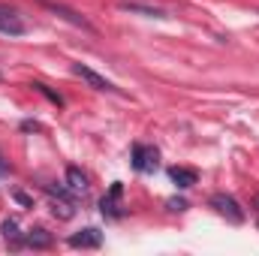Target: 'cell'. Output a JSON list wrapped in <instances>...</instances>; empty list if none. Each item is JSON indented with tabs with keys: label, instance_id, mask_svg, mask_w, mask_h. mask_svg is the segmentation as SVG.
I'll return each mask as SVG.
<instances>
[{
	"label": "cell",
	"instance_id": "14",
	"mask_svg": "<svg viewBox=\"0 0 259 256\" xmlns=\"http://www.w3.org/2000/svg\"><path fill=\"white\" fill-rule=\"evenodd\" d=\"M33 88H36V91H39L42 97H49V100H52L55 106H64V97H61V94H55V91H49V84H39V81H36Z\"/></svg>",
	"mask_w": 259,
	"mask_h": 256
},
{
	"label": "cell",
	"instance_id": "5",
	"mask_svg": "<svg viewBox=\"0 0 259 256\" xmlns=\"http://www.w3.org/2000/svg\"><path fill=\"white\" fill-rule=\"evenodd\" d=\"M66 244H69V247H75V250H100V247H103V232H100L97 226H88V229H81V232L69 235V238H66Z\"/></svg>",
	"mask_w": 259,
	"mask_h": 256
},
{
	"label": "cell",
	"instance_id": "9",
	"mask_svg": "<svg viewBox=\"0 0 259 256\" xmlns=\"http://www.w3.org/2000/svg\"><path fill=\"white\" fill-rule=\"evenodd\" d=\"M24 30H27V27H24V21L18 18V12L0 6V33H6V36H21Z\"/></svg>",
	"mask_w": 259,
	"mask_h": 256
},
{
	"label": "cell",
	"instance_id": "12",
	"mask_svg": "<svg viewBox=\"0 0 259 256\" xmlns=\"http://www.w3.org/2000/svg\"><path fill=\"white\" fill-rule=\"evenodd\" d=\"M24 244L33 247V250H46V247L55 244V238H52V232H46L42 226H33V229L24 232Z\"/></svg>",
	"mask_w": 259,
	"mask_h": 256
},
{
	"label": "cell",
	"instance_id": "1",
	"mask_svg": "<svg viewBox=\"0 0 259 256\" xmlns=\"http://www.w3.org/2000/svg\"><path fill=\"white\" fill-rule=\"evenodd\" d=\"M208 205L226 220V223H232V226H241L244 220H247V214H244V208L238 205V199L235 196H229V193H214L211 199H208Z\"/></svg>",
	"mask_w": 259,
	"mask_h": 256
},
{
	"label": "cell",
	"instance_id": "6",
	"mask_svg": "<svg viewBox=\"0 0 259 256\" xmlns=\"http://www.w3.org/2000/svg\"><path fill=\"white\" fill-rule=\"evenodd\" d=\"M72 69V75H78L81 81H88L94 91H109V94H118V88H115V81H109V78H103L100 72H94L91 66H84V64H72L69 66Z\"/></svg>",
	"mask_w": 259,
	"mask_h": 256
},
{
	"label": "cell",
	"instance_id": "2",
	"mask_svg": "<svg viewBox=\"0 0 259 256\" xmlns=\"http://www.w3.org/2000/svg\"><path fill=\"white\" fill-rule=\"evenodd\" d=\"M130 163L136 172L142 175H154L160 169V151L154 145H145V142H136L133 145V154H130Z\"/></svg>",
	"mask_w": 259,
	"mask_h": 256
},
{
	"label": "cell",
	"instance_id": "13",
	"mask_svg": "<svg viewBox=\"0 0 259 256\" xmlns=\"http://www.w3.org/2000/svg\"><path fill=\"white\" fill-rule=\"evenodd\" d=\"M121 9H127V12H142V15H151V18H166L163 9H157V6H145V3H121Z\"/></svg>",
	"mask_w": 259,
	"mask_h": 256
},
{
	"label": "cell",
	"instance_id": "4",
	"mask_svg": "<svg viewBox=\"0 0 259 256\" xmlns=\"http://www.w3.org/2000/svg\"><path fill=\"white\" fill-rule=\"evenodd\" d=\"M121 196H124V184H121V181H115V184L109 187V193L103 196V202H100V211H103V217H109V220H121V217H124Z\"/></svg>",
	"mask_w": 259,
	"mask_h": 256
},
{
	"label": "cell",
	"instance_id": "8",
	"mask_svg": "<svg viewBox=\"0 0 259 256\" xmlns=\"http://www.w3.org/2000/svg\"><path fill=\"white\" fill-rule=\"evenodd\" d=\"M0 232H3V241L12 247V250H24L27 244H24V232L18 229V220L15 217H6L3 223H0Z\"/></svg>",
	"mask_w": 259,
	"mask_h": 256
},
{
	"label": "cell",
	"instance_id": "11",
	"mask_svg": "<svg viewBox=\"0 0 259 256\" xmlns=\"http://www.w3.org/2000/svg\"><path fill=\"white\" fill-rule=\"evenodd\" d=\"M66 187H69L72 196H88V190H91L88 175H84L78 166H69V169H66Z\"/></svg>",
	"mask_w": 259,
	"mask_h": 256
},
{
	"label": "cell",
	"instance_id": "10",
	"mask_svg": "<svg viewBox=\"0 0 259 256\" xmlns=\"http://www.w3.org/2000/svg\"><path fill=\"white\" fill-rule=\"evenodd\" d=\"M169 181H172L178 190H190L196 181H199V172H196V169H187V166H172V169H169Z\"/></svg>",
	"mask_w": 259,
	"mask_h": 256
},
{
	"label": "cell",
	"instance_id": "3",
	"mask_svg": "<svg viewBox=\"0 0 259 256\" xmlns=\"http://www.w3.org/2000/svg\"><path fill=\"white\" fill-rule=\"evenodd\" d=\"M49 193V199H52V211H55V217H61V220H69L72 214H75V199L69 196V187H46Z\"/></svg>",
	"mask_w": 259,
	"mask_h": 256
},
{
	"label": "cell",
	"instance_id": "16",
	"mask_svg": "<svg viewBox=\"0 0 259 256\" xmlns=\"http://www.w3.org/2000/svg\"><path fill=\"white\" fill-rule=\"evenodd\" d=\"M253 208H256V226H259V196L253 199Z\"/></svg>",
	"mask_w": 259,
	"mask_h": 256
},
{
	"label": "cell",
	"instance_id": "15",
	"mask_svg": "<svg viewBox=\"0 0 259 256\" xmlns=\"http://www.w3.org/2000/svg\"><path fill=\"white\" fill-rule=\"evenodd\" d=\"M169 208H172V211H184L187 202H184V199H169Z\"/></svg>",
	"mask_w": 259,
	"mask_h": 256
},
{
	"label": "cell",
	"instance_id": "7",
	"mask_svg": "<svg viewBox=\"0 0 259 256\" xmlns=\"http://www.w3.org/2000/svg\"><path fill=\"white\" fill-rule=\"evenodd\" d=\"M42 6H46L49 12H55L58 18H64V21H69L72 27H81V30H88V33H94V24H91V21H88L84 15H78L75 9H69V6H64V3H52V0H46Z\"/></svg>",
	"mask_w": 259,
	"mask_h": 256
}]
</instances>
